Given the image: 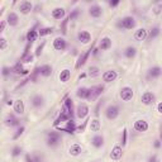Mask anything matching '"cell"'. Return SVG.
Here are the masks:
<instances>
[{
	"label": "cell",
	"mask_w": 162,
	"mask_h": 162,
	"mask_svg": "<svg viewBox=\"0 0 162 162\" xmlns=\"http://www.w3.org/2000/svg\"><path fill=\"white\" fill-rule=\"evenodd\" d=\"M28 81H31V77H27V79H24V80H23V81L19 84V85L17 86V89H19V87H22V86H24V85H26V84H27Z\"/></svg>",
	"instance_id": "obj_53"
},
{
	"label": "cell",
	"mask_w": 162,
	"mask_h": 162,
	"mask_svg": "<svg viewBox=\"0 0 162 162\" xmlns=\"http://www.w3.org/2000/svg\"><path fill=\"white\" fill-rule=\"evenodd\" d=\"M77 38H79V41H81L84 44H86L91 41V34L86 31H81V32H79V34H77Z\"/></svg>",
	"instance_id": "obj_19"
},
{
	"label": "cell",
	"mask_w": 162,
	"mask_h": 162,
	"mask_svg": "<svg viewBox=\"0 0 162 162\" xmlns=\"http://www.w3.org/2000/svg\"><path fill=\"white\" fill-rule=\"evenodd\" d=\"M147 37H148V33H147V31H146L145 28L138 29V31L136 32V34H134V38L137 41H145Z\"/></svg>",
	"instance_id": "obj_23"
},
{
	"label": "cell",
	"mask_w": 162,
	"mask_h": 162,
	"mask_svg": "<svg viewBox=\"0 0 162 162\" xmlns=\"http://www.w3.org/2000/svg\"><path fill=\"white\" fill-rule=\"evenodd\" d=\"M28 74H29V70H28V69H24V70H23L22 75H24V76H26V75H28Z\"/></svg>",
	"instance_id": "obj_60"
},
{
	"label": "cell",
	"mask_w": 162,
	"mask_h": 162,
	"mask_svg": "<svg viewBox=\"0 0 162 162\" xmlns=\"http://www.w3.org/2000/svg\"><path fill=\"white\" fill-rule=\"evenodd\" d=\"M112 47V39L109 37H104L101 38V41L99 42V50L100 51H106Z\"/></svg>",
	"instance_id": "obj_14"
},
{
	"label": "cell",
	"mask_w": 162,
	"mask_h": 162,
	"mask_svg": "<svg viewBox=\"0 0 162 162\" xmlns=\"http://www.w3.org/2000/svg\"><path fill=\"white\" fill-rule=\"evenodd\" d=\"M39 71H41V75L44 76V77H48L52 75V66L51 65H43L39 67Z\"/></svg>",
	"instance_id": "obj_24"
},
{
	"label": "cell",
	"mask_w": 162,
	"mask_h": 162,
	"mask_svg": "<svg viewBox=\"0 0 162 162\" xmlns=\"http://www.w3.org/2000/svg\"><path fill=\"white\" fill-rule=\"evenodd\" d=\"M93 51H94V43H93V46L90 47V48H89V50H87L85 53H84V55H81V56L79 57V61L76 62V66H75V67H76L77 70H79V69L81 67V66H84V65L86 63L87 58H89V56H90V55H91V53H93Z\"/></svg>",
	"instance_id": "obj_5"
},
{
	"label": "cell",
	"mask_w": 162,
	"mask_h": 162,
	"mask_svg": "<svg viewBox=\"0 0 162 162\" xmlns=\"http://www.w3.org/2000/svg\"><path fill=\"white\" fill-rule=\"evenodd\" d=\"M60 141H61V136L57 132H50L48 136H47V146H50V147L58 146Z\"/></svg>",
	"instance_id": "obj_3"
},
{
	"label": "cell",
	"mask_w": 162,
	"mask_h": 162,
	"mask_svg": "<svg viewBox=\"0 0 162 162\" xmlns=\"http://www.w3.org/2000/svg\"><path fill=\"white\" fill-rule=\"evenodd\" d=\"M70 77H71V72L69 69H65L60 72V81L61 82H67L70 80Z\"/></svg>",
	"instance_id": "obj_27"
},
{
	"label": "cell",
	"mask_w": 162,
	"mask_h": 162,
	"mask_svg": "<svg viewBox=\"0 0 162 162\" xmlns=\"http://www.w3.org/2000/svg\"><path fill=\"white\" fill-rule=\"evenodd\" d=\"M38 74H41V71H39V67H35L33 71H32V74H31V81H33V82H37V76H38Z\"/></svg>",
	"instance_id": "obj_39"
},
{
	"label": "cell",
	"mask_w": 162,
	"mask_h": 162,
	"mask_svg": "<svg viewBox=\"0 0 162 162\" xmlns=\"http://www.w3.org/2000/svg\"><path fill=\"white\" fill-rule=\"evenodd\" d=\"M86 76V74H81L80 76H79V79H84V77H85Z\"/></svg>",
	"instance_id": "obj_63"
},
{
	"label": "cell",
	"mask_w": 162,
	"mask_h": 162,
	"mask_svg": "<svg viewBox=\"0 0 162 162\" xmlns=\"http://www.w3.org/2000/svg\"><path fill=\"white\" fill-rule=\"evenodd\" d=\"M31 47H32V43H31V42H28L27 46H26V48H24V52H23V56H22V58L29 55V50H31Z\"/></svg>",
	"instance_id": "obj_46"
},
{
	"label": "cell",
	"mask_w": 162,
	"mask_h": 162,
	"mask_svg": "<svg viewBox=\"0 0 162 162\" xmlns=\"http://www.w3.org/2000/svg\"><path fill=\"white\" fill-rule=\"evenodd\" d=\"M105 115L109 121H114L119 115V106L118 105H109L105 110Z\"/></svg>",
	"instance_id": "obj_4"
},
{
	"label": "cell",
	"mask_w": 162,
	"mask_h": 162,
	"mask_svg": "<svg viewBox=\"0 0 162 162\" xmlns=\"http://www.w3.org/2000/svg\"><path fill=\"white\" fill-rule=\"evenodd\" d=\"M10 72H11V70H10L9 67H7V66H4V67H3V71H2L3 76H4V77H8V76L10 75Z\"/></svg>",
	"instance_id": "obj_47"
},
{
	"label": "cell",
	"mask_w": 162,
	"mask_h": 162,
	"mask_svg": "<svg viewBox=\"0 0 162 162\" xmlns=\"http://www.w3.org/2000/svg\"><path fill=\"white\" fill-rule=\"evenodd\" d=\"M5 26H7V23H5V22L3 20V22H2V24H0V32H4Z\"/></svg>",
	"instance_id": "obj_58"
},
{
	"label": "cell",
	"mask_w": 162,
	"mask_h": 162,
	"mask_svg": "<svg viewBox=\"0 0 162 162\" xmlns=\"http://www.w3.org/2000/svg\"><path fill=\"white\" fill-rule=\"evenodd\" d=\"M37 37H38V32L35 31V29L33 28V29H31V31H28V33H27V39H28V42H31V43H33V42L37 39Z\"/></svg>",
	"instance_id": "obj_32"
},
{
	"label": "cell",
	"mask_w": 162,
	"mask_h": 162,
	"mask_svg": "<svg viewBox=\"0 0 162 162\" xmlns=\"http://www.w3.org/2000/svg\"><path fill=\"white\" fill-rule=\"evenodd\" d=\"M63 112H67L70 114L71 119L74 117V101L71 98H67L65 100V104H63Z\"/></svg>",
	"instance_id": "obj_9"
},
{
	"label": "cell",
	"mask_w": 162,
	"mask_h": 162,
	"mask_svg": "<svg viewBox=\"0 0 162 162\" xmlns=\"http://www.w3.org/2000/svg\"><path fill=\"white\" fill-rule=\"evenodd\" d=\"M148 162H157V156H156V154L151 156V157H149V160H148Z\"/></svg>",
	"instance_id": "obj_56"
},
{
	"label": "cell",
	"mask_w": 162,
	"mask_h": 162,
	"mask_svg": "<svg viewBox=\"0 0 162 162\" xmlns=\"http://www.w3.org/2000/svg\"><path fill=\"white\" fill-rule=\"evenodd\" d=\"M136 53H137V50H136V47H127V48L124 50V56L127 57V58H133L136 56Z\"/></svg>",
	"instance_id": "obj_31"
},
{
	"label": "cell",
	"mask_w": 162,
	"mask_h": 162,
	"mask_svg": "<svg viewBox=\"0 0 162 162\" xmlns=\"http://www.w3.org/2000/svg\"><path fill=\"white\" fill-rule=\"evenodd\" d=\"M24 109H26L24 101H23L22 99L15 100V103H14V112H15L17 114H19V115H22V114L24 113Z\"/></svg>",
	"instance_id": "obj_16"
},
{
	"label": "cell",
	"mask_w": 162,
	"mask_h": 162,
	"mask_svg": "<svg viewBox=\"0 0 162 162\" xmlns=\"http://www.w3.org/2000/svg\"><path fill=\"white\" fill-rule=\"evenodd\" d=\"M101 105H103V100H100L99 103L96 104V106H95V110H94V114H95V117H99V114H100V108Z\"/></svg>",
	"instance_id": "obj_42"
},
{
	"label": "cell",
	"mask_w": 162,
	"mask_h": 162,
	"mask_svg": "<svg viewBox=\"0 0 162 162\" xmlns=\"http://www.w3.org/2000/svg\"><path fill=\"white\" fill-rule=\"evenodd\" d=\"M69 17L67 18H65V19L62 20V24H61V31H62V33L63 34H66L67 33V23H69Z\"/></svg>",
	"instance_id": "obj_41"
},
{
	"label": "cell",
	"mask_w": 162,
	"mask_h": 162,
	"mask_svg": "<svg viewBox=\"0 0 162 162\" xmlns=\"http://www.w3.org/2000/svg\"><path fill=\"white\" fill-rule=\"evenodd\" d=\"M53 47H55V50H57V51H63L66 48V41L61 37H57L53 41Z\"/></svg>",
	"instance_id": "obj_17"
},
{
	"label": "cell",
	"mask_w": 162,
	"mask_h": 162,
	"mask_svg": "<svg viewBox=\"0 0 162 162\" xmlns=\"http://www.w3.org/2000/svg\"><path fill=\"white\" fill-rule=\"evenodd\" d=\"M69 152H70V154H71V156H79V154L82 152V148H81V146H80V145H77V143H75V145H72V146L70 147Z\"/></svg>",
	"instance_id": "obj_29"
},
{
	"label": "cell",
	"mask_w": 162,
	"mask_h": 162,
	"mask_svg": "<svg viewBox=\"0 0 162 162\" xmlns=\"http://www.w3.org/2000/svg\"><path fill=\"white\" fill-rule=\"evenodd\" d=\"M33 160H34V162H43V158H42V156L38 154V153L33 154Z\"/></svg>",
	"instance_id": "obj_51"
},
{
	"label": "cell",
	"mask_w": 162,
	"mask_h": 162,
	"mask_svg": "<svg viewBox=\"0 0 162 162\" xmlns=\"http://www.w3.org/2000/svg\"><path fill=\"white\" fill-rule=\"evenodd\" d=\"M26 162H34L33 156H31V154H26Z\"/></svg>",
	"instance_id": "obj_55"
},
{
	"label": "cell",
	"mask_w": 162,
	"mask_h": 162,
	"mask_svg": "<svg viewBox=\"0 0 162 162\" xmlns=\"http://www.w3.org/2000/svg\"><path fill=\"white\" fill-rule=\"evenodd\" d=\"M20 154H22V147L15 146L11 149V156H13V157H18V156H20Z\"/></svg>",
	"instance_id": "obj_40"
},
{
	"label": "cell",
	"mask_w": 162,
	"mask_h": 162,
	"mask_svg": "<svg viewBox=\"0 0 162 162\" xmlns=\"http://www.w3.org/2000/svg\"><path fill=\"white\" fill-rule=\"evenodd\" d=\"M5 103H7V105H13V100H11V99H9V100H7V101H5Z\"/></svg>",
	"instance_id": "obj_62"
},
{
	"label": "cell",
	"mask_w": 162,
	"mask_h": 162,
	"mask_svg": "<svg viewBox=\"0 0 162 162\" xmlns=\"http://www.w3.org/2000/svg\"><path fill=\"white\" fill-rule=\"evenodd\" d=\"M7 20H8V24L11 26V27H14L18 24V22H19V18H18V15L15 13H13V11H10V13L8 14V18H7Z\"/></svg>",
	"instance_id": "obj_22"
},
{
	"label": "cell",
	"mask_w": 162,
	"mask_h": 162,
	"mask_svg": "<svg viewBox=\"0 0 162 162\" xmlns=\"http://www.w3.org/2000/svg\"><path fill=\"white\" fill-rule=\"evenodd\" d=\"M118 77V74H117V71H114V70H109V71H105V72L103 74V80L105 82H112L114 81Z\"/></svg>",
	"instance_id": "obj_10"
},
{
	"label": "cell",
	"mask_w": 162,
	"mask_h": 162,
	"mask_svg": "<svg viewBox=\"0 0 162 162\" xmlns=\"http://www.w3.org/2000/svg\"><path fill=\"white\" fill-rule=\"evenodd\" d=\"M127 134H128L127 128H124V129H123V137H122V146L127 145Z\"/></svg>",
	"instance_id": "obj_45"
},
{
	"label": "cell",
	"mask_w": 162,
	"mask_h": 162,
	"mask_svg": "<svg viewBox=\"0 0 162 162\" xmlns=\"http://www.w3.org/2000/svg\"><path fill=\"white\" fill-rule=\"evenodd\" d=\"M32 9H33V5H32L31 2H27V0H24V2H22L19 4V10H20L22 14H28Z\"/></svg>",
	"instance_id": "obj_12"
},
{
	"label": "cell",
	"mask_w": 162,
	"mask_h": 162,
	"mask_svg": "<svg viewBox=\"0 0 162 162\" xmlns=\"http://www.w3.org/2000/svg\"><path fill=\"white\" fill-rule=\"evenodd\" d=\"M160 32H161L160 28H158V27H154V28H152V31L148 33V37H147V38H148L149 41H152V39H154V38L160 34Z\"/></svg>",
	"instance_id": "obj_36"
},
{
	"label": "cell",
	"mask_w": 162,
	"mask_h": 162,
	"mask_svg": "<svg viewBox=\"0 0 162 162\" xmlns=\"http://www.w3.org/2000/svg\"><path fill=\"white\" fill-rule=\"evenodd\" d=\"M87 94H89V89L87 87H80L76 91L77 98H80V99H86L87 98Z\"/></svg>",
	"instance_id": "obj_33"
},
{
	"label": "cell",
	"mask_w": 162,
	"mask_h": 162,
	"mask_svg": "<svg viewBox=\"0 0 162 162\" xmlns=\"http://www.w3.org/2000/svg\"><path fill=\"white\" fill-rule=\"evenodd\" d=\"M87 122H90V121H89V118H86V121H85V122H84V123H82V125H80V127H79V128H77V130H79V132H84V130H85V128H86V125H87Z\"/></svg>",
	"instance_id": "obj_50"
},
{
	"label": "cell",
	"mask_w": 162,
	"mask_h": 162,
	"mask_svg": "<svg viewBox=\"0 0 162 162\" xmlns=\"http://www.w3.org/2000/svg\"><path fill=\"white\" fill-rule=\"evenodd\" d=\"M103 91H104V85H95L93 87H90L86 100H89V101L95 100L98 96H100V95L103 94Z\"/></svg>",
	"instance_id": "obj_1"
},
{
	"label": "cell",
	"mask_w": 162,
	"mask_h": 162,
	"mask_svg": "<svg viewBox=\"0 0 162 162\" xmlns=\"http://www.w3.org/2000/svg\"><path fill=\"white\" fill-rule=\"evenodd\" d=\"M121 98L123 101H129L133 98V89L129 86H124L121 90Z\"/></svg>",
	"instance_id": "obj_6"
},
{
	"label": "cell",
	"mask_w": 162,
	"mask_h": 162,
	"mask_svg": "<svg viewBox=\"0 0 162 162\" xmlns=\"http://www.w3.org/2000/svg\"><path fill=\"white\" fill-rule=\"evenodd\" d=\"M77 15H79V10L75 9V10L72 11V13H70L69 19H70V20H72V19H75V18H77Z\"/></svg>",
	"instance_id": "obj_49"
},
{
	"label": "cell",
	"mask_w": 162,
	"mask_h": 162,
	"mask_svg": "<svg viewBox=\"0 0 162 162\" xmlns=\"http://www.w3.org/2000/svg\"><path fill=\"white\" fill-rule=\"evenodd\" d=\"M89 14L93 18H99V17H101V14H103V9H101L99 5H91L89 9Z\"/></svg>",
	"instance_id": "obj_15"
},
{
	"label": "cell",
	"mask_w": 162,
	"mask_h": 162,
	"mask_svg": "<svg viewBox=\"0 0 162 162\" xmlns=\"http://www.w3.org/2000/svg\"><path fill=\"white\" fill-rule=\"evenodd\" d=\"M122 147L121 146H114V148L112 149V153H110V158L112 160H119V158H122Z\"/></svg>",
	"instance_id": "obj_20"
},
{
	"label": "cell",
	"mask_w": 162,
	"mask_h": 162,
	"mask_svg": "<svg viewBox=\"0 0 162 162\" xmlns=\"http://www.w3.org/2000/svg\"><path fill=\"white\" fill-rule=\"evenodd\" d=\"M101 128V124L99 122V119H94V121H91V123H90V129H91L93 132H99Z\"/></svg>",
	"instance_id": "obj_34"
},
{
	"label": "cell",
	"mask_w": 162,
	"mask_h": 162,
	"mask_svg": "<svg viewBox=\"0 0 162 162\" xmlns=\"http://www.w3.org/2000/svg\"><path fill=\"white\" fill-rule=\"evenodd\" d=\"M141 100H142V103L145 104V105H151L153 103V100H154V95L152 93L147 91V93H145V94L142 95Z\"/></svg>",
	"instance_id": "obj_18"
},
{
	"label": "cell",
	"mask_w": 162,
	"mask_h": 162,
	"mask_svg": "<svg viewBox=\"0 0 162 162\" xmlns=\"http://www.w3.org/2000/svg\"><path fill=\"white\" fill-rule=\"evenodd\" d=\"M161 10H162V5H157V7L154 8V14H160L161 13Z\"/></svg>",
	"instance_id": "obj_54"
},
{
	"label": "cell",
	"mask_w": 162,
	"mask_h": 162,
	"mask_svg": "<svg viewBox=\"0 0 162 162\" xmlns=\"http://www.w3.org/2000/svg\"><path fill=\"white\" fill-rule=\"evenodd\" d=\"M22 61L24 62V63L32 62V61H33V55H28V56H26V57H23V58H22Z\"/></svg>",
	"instance_id": "obj_48"
},
{
	"label": "cell",
	"mask_w": 162,
	"mask_h": 162,
	"mask_svg": "<svg viewBox=\"0 0 162 162\" xmlns=\"http://www.w3.org/2000/svg\"><path fill=\"white\" fill-rule=\"evenodd\" d=\"M71 119V117H70V114L67 113V112H61V114H60V117L56 119L55 121V123H53V125H55V127H57V125L61 123V122H67V121H70Z\"/></svg>",
	"instance_id": "obj_21"
},
{
	"label": "cell",
	"mask_w": 162,
	"mask_h": 162,
	"mask_svg": "<svg viewBox=\"0 0 162 162\" xmlns=\"http://www.w3.org/2000/svg\"><path fill=\"white\" fill-rule=\"evenodd\" d=\"M23 63L22 62H17L14 66H13V69H11V71H13L14 74H20L22 75V72H23Z\"/></svg>",
	"instance_id": "obj_38"
},
{
	"label": "cell",
	"mask_w": 162,
	"mask_h": 162,
	"mask_svg": "<svg viewBox=\"0 0 162 162\" xmlns=\"http://www.w3.org/2000/svg\"><path fill=\"white\" fill-rule=\"evenodd\" d=\"M160 146H161V142H160V141H156V142H154V147H156V148H158Z\"/></svg>",
	"instance_id": "obj_61"
},
{
	"label": "cell",
	"mask_w": 162,
	"mask_h": 162,
	"mask_svg": "<svg viewBox=\"0 0 162 162\" xmlns=\"http://www.w3.org/2000/svg\"><path fill=\"white\" fill-rule=\"evenodd\" d=\"M118 27H121L123 29H133L136 27V20H134V18L133 17H124L123 19L118 23Z\"/></svg>",
	"instance_id": "obj_2"
},
{
	"label": "cell",
	"mask_w": 162,
	"mask_h": 162,
	"mask_svg": "<svg viewBox=\"0 0 162 162\" xmlns=\"http://www.w3.org/2000/svg\"><path fill=\"white\" fill-rule=\"evenodd\" d=\"M162 75V69L158 66H154V67L148 70V79H157Z\"/></svg>",
	"instance_id": "obj_13"
},
{
	"label": "cell",
	"mask_w": 162,
	"mask_h": 162,
	"mask_svg": "<svg viewBox=\"0 0 162 162\" xmlns=\"http://www.w3.org/2000/svg\"><path fill=\"white\" fill-rule=\"evenodd\" d=\"M44 44H46V42H42V43H41V44L37 47V50H35V56H37V57H39V56H41V53H42V50H43Z\"/></svg>",
	"instance_id": "obj_43"
},
{
	"label": "cell",
	"mask_w": 162,
	"mask_h": 162,
	"mask_svg": "<svg viewBox=\"0 0 162 162\" xmlns=\"http://www.w3.org/2000/svg\"><path fill=\"white\" fill-rule=\"evenodd\" d=\"M58 130L61 132H67V133H74L75 129H76V124L74 122V119H70V121L66 122V127L65 128H61V127H56Z\"/></svg>",
	"instance_id": "obj_8"
},
{
	"label": "cell",
	"mask_w": 162,
	"mask_h": 162,
	"mask_svg": "<svg viewBox=\"0 0 162 162\" xmlns=\"http://www.w3.org/2000/svg\"><path fill=\"white\" fill-rule=\"evenodd\" d=\"M157 110H158V113H160V114H162V101H161V103L157 105Z\"/></svg>",
	"instance_id": "obj_59"
},
{
	"label": "cell",
	"mask_w": 162,
	"mask_h": 162,
	"mask_svg": "<svg viewBox=\"0 0 162 162\" xmlns=\"http://www.w3.org/2000/svg\"><path fill=\"white\" fill-rule=\"evenodd\" d=\"M53 32V28L52 27H46V28H41L38 31V35L39 37H44V35H48Z\"/></svg>",
	"instance_id": "obj_35"
},
{
	"label": "cell",
	"mask_w": 162,
	"mask_h": 162,
	"mask_svg": "<svg viewBox=\"0 0 162 162\" xmlns=\"http://www.w3.org/2000/svg\"><path fill=\"white\" fill-rule=\"evenodd\" d=\"M134 129L137 132H146L148 129V123L143 119H138V121L134 122Z\"/></svg>",
	"instance_id": "obj_11"
},
{
	"label": "cell",
	"mask_w": 162,
	"mask_h": 162,
	"mask_svg": "<svg viewBox=\"0 0 162 162\" xmlns=\"http://www.w3.org/2000/svg\"><path fill=\"white\" fill-rule=\"evenodd\" d=\"M76 115L80 119L86 118L89 115V106L86 104H79V106H77V109H76Z\"/></svg>",
	"instance_id": "obj_7"
},
{
	"label": "cell",
	"mask_w": 162,
	"mask_h": 162,
	"mask_svg": "<svg viewBox=\"0 0 162 162\" xmlns=\"http://www.w3.org/2000/svg\"><path fill=\"white\" fill-rule=\"evenodd\" d=\"M5 124L10 125V127H15V125H19V119L10 114V115H8L7 119H5Z\"/></svg>",
	"instance_id": "obj_26"
},
{
	"label": "cell",
	"mask_w": 162,
	"mask_h": 162,
	"mask_svg": "<svg viewBox=\"0 0 162 162\" xmlns=\"http://www.w3.org/2000/svg\"><path fill=\"white\" fill-rule=\"evenodd\" d=\"M119 4V0H114V2H109V5L110 7H117Z\"/></svg>",
	"instance_id": "obj_57"
},
{
	"label": "cell",
	"mask_w": 162,
	"mask_h": 162,
	"mask_svg": "<svg viewBox=\"0 0 162 162\" xmlns=\"http://www.w3.org/2000/svg\"><path fill=\"white\" fill-rule=\"evenodd\" d=\"M91 143H93V146L96 147V148L103 147V145H104V137H103V136H95V137L93 138Z\"/></svg>",
	"instance_id": "obj_28"
},
{
	"label": "cell",
	"mask_w": 162,
	"mask_h": 162,
	"mask_svg": "<svg viewBox=\"0 0 162 162\" xmlns=\"http://www.w3.org/2000/svg\"><path fill=\"white\" fill-rule=\"evenodd\" d=\"M24 129H26L24 127H20L19 129H18V130H17V133L13 136V139H18V138H19V137L23 134V132H24Z\"/></svg>",
	"instance_id": "obj_44"
},
{
	"label": "cell",
	"mask_w": 162,
	"mask_h": 162,
	"mask_svg": "<svg viewBox=\"0 0 162 162\" xmlns=\"http://www.w3.org/2000/svg\"><path fill=\"white\" fill-rule=\"evenodd\" d=\"M52 17L55 19H61L65 17V9L63 8H55L52 10Z\"/></svg>",
	"instance_id": "obj_30"
},
{
	"label": "cell",
	"mask_w": 162,
	"mask_h": 162,
	"mask_svg": "<svg viewBox=\"0 0 162 162\" xmlns=\"http://www.w3.org/2000/svg\"><path fill=\"white\" fill-rule=\"evenodd\" d=\"M100 75V69L96 67V66H91V67L89 69V76L91 77H96Z\"/></svg>",
	"instance_id": "obj_37"
},
{
	"label": "cell",
	"mask_w": 162,
	"mask_h": 162,
	"mask_svg": "<svg viewBox=\"0 0 162 162\" xmlns=\"http://www.w3.org/2000/svg\"><path fill=\"white\" fill-rule=\"evenodd\" d=\"M5 47H7V39L0 38V50H5Z\"/></svg>",
	"instance_id": "obj_52"
},
{
	"label": "cell",
	"mask_w": 162,
	"mask_h": 162,
	"mask_svg": "<svg viewBox=\"0 0 162 162\" xmlns=\"http://www.w3.org/2000/svg\"><path fill=\"white\" fill-rule=\"evenodd\" d=\"M43 104H44L43 96H41V95H35V96H33V99H32V105H33L34 108H41Z\"/></svg>",
	"instance_id": "obj_25"
}]
</instances>
